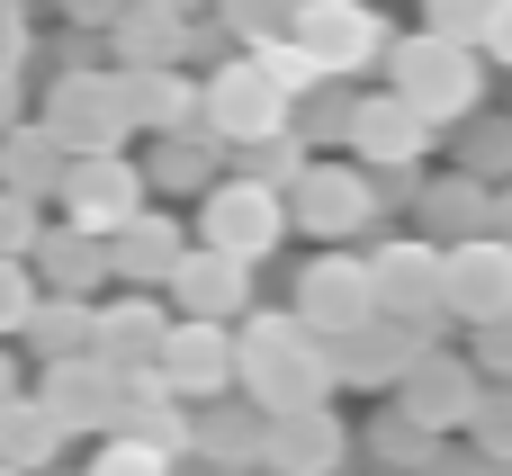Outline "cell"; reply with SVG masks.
<instances>
[{
    "label": "cell",
    "instance_id": "1",
    "mask_svg": "<svg viewBox=\"0 0 512 476\" xmlns=\"http://www.w3.org/2000/svg\"><path fill=\"white\" fill-rule=\"evenodd\" d=\"M234 396L252 405V414H315V405H333V351L288 315V306H252L243 324H234Z\"/></svg>",
    "mask_w": 512,
    "mask_h": 476
},
{
    "label": "cell",
    "instance_id": "2",
    "mask_svg": "<svg viewBox=\"0 0 512 476\" xmlns=\"http://www.w3.org/2000/svg\"><path fill=\"white\" fill-rule=\"evenodd\" d=\"M378 72H387V90L414 108V126H423V135H459L468 117H486V63H477L468 45H441V36H423V27H414V36H396V45H387V63H378Z\"/></svg>",
    "mask_w": 512,
    "mask_h": 476
},
{
    "label": "cell",
    "instance_id": "3",
    "mask_svg": "<svg viewBox=\"0 0 512 476\" xmlns=\"http://www.w3.org/2000/svg\"><path fill=\"white\" fill-rule=\"evenodd\" d=\"M198 135L225 153H252V144H270V135H288V99L261 81V63L252 54H216V72L198 81Z\"/></svg>",
    "mask_w": 512,
    "mask_h": 476
},
{
    "label": "cell",
    "instance_id": "4",
    "mask_svg": "<svg viewBox=\"0 0 512 476\" xmlns=\"http://www.w3.org/2000/svg\"><path fill=\"white\" fill-rule=\"evenodd\" d=\"M288 45L324 72V81H369L378 63H387V18L369 9V0H297V18H288Z\"/></svg>",
    "mask_w": 512,
    "mask_h": 476
},
{
    "label": "cell",
    "instance_id": "5",
    "mask_svg": "<svg viewBox=\"0 0 512 476\" xmlns=\"http://www.w3.org/2000/svg\"><path fill=\"white\" fill-rule=\"evenodd\" d=\"M198 243L225 252V261H243V270H261V261L288 243V198H270L261 180L225 171V180L198 198Z\"/></svg>",
    "mask_w": 512,
    "mask_h": 476
},
{
    "label": "cell",
    "instance_id": "6",
    "mask_svg": "<svg viewBox=\"0 0 512 476\" xmlns=\"http://www.w3.org/2000/svg\"><path fill=\"white\" fill-rule=\"evenodd\" d=\"M36 126L72 153V162H90V153H126V99H117V72H63L54 90H45V108H36Z\"/></svg>",
    "mask_w": 512,
    "mask_h": 476
},
{
    "label": "cell",
    "instance_id": "7",
    "mask_svg": "<svg viewBox=\"0 0 512 476\" xmlns=\"http://www.w3.org/2000/svg\"><path fill=\"white\" fill-rule=\"evenodd\" d=\"M369 306L387 315V324H405V333H423V342H441V252L423 243V234H387L378 252H369Z\"/></svg>",
    "mask_w": 512,
    "mask_h": 476
},
{
    "label": "cell",
    "instance_id": "8",
    "mask_svg": "<svg viewBox=\"0 0 512 476\" xmlns=\"http://www.w3.org/2000/svg\"><path fill=\"white\" fill-rule=\"evenodd\" d=\"M369 225H378V180L360 162H306V180L288 189V234H315L324 252H342Z\"/></svg>",
    "mask_w": 512,
    "mask_h": 476
},
{
    "label": "cell",
    "instance_id": "9",
    "mask_svg": "<svg viewBox=\"0 0 512 476\" xmlns=\"http://www.w3.org/2000/svg\"><path fill=\"white\" fill-rule=\"evenodd\" d=\"M477 405H486V378H477V360H468V351H450V342H423V360L396 378V414H405V423H423L432 441L468 432V423H477Z\"/></svg>",
    "mask_w": 512,
    "mask_h": 476
},
{
    "label": "cell",
    "instance_id": "10",
    "mask_svg": "<svg viewBox=\"0 0 512 476\" xmlns=\"http://www.w3.org/2000/svg\"><path fill=\"white\" fill-rule=\"evenodd\" d=\"M288 315L315 333V342H351L360 324H378L369 306V252H315L288 288Z\"/></svg>",
    "mask_w": 512,
    "mask_h": 476
},
{
    "label": "cell",
    "instance_id": "11",
    "mask_svg": "<svg viewBox=\"0 0 512 476\" xmlns=\"http://www.w3.org/2000/svg\"><path fill=\"white\" fill-rule=\"evenodd\" d=\"M144 198H153V189H144V162H126V153H90V162H72L63 189H54L63 225H72V234H99V243H108Z\"/></svg>",
    "mask_w": 512,
    "mask_h": 476
},
{
    "label": "cell",
    "instance_id": "12",
    "mask_svg": "<svg viewBox=\"0 0 512 476\" xmlns=\"http://www.w3.org/2000/svg\"><path fill=\"white\" fill-rule=\"evenodd\" d=\"M441 315L468 324V333H486V324H504V315H512V252L495 243V234L441 252Z\"/></svg>",
    "mask_w": 512,
    "mask_h": 476
},
{
    "label": "cell",
    "instance_id": "13",
    "mask_svg": "<svg viewBox=\"0 0 512 476\" xmlns=\"http://www.w3.org/2000/svg\"><path fill=\"white\" fill-rule=\"evenodd\" d=\"M72 441H108V423H117V396H126V378L108 369V360H54V369H36V387H27Z\"/></svg>",
    "mask_w": 512,
    "mask_h": 476
},
{
    "label": "cell",
    "instance_id": "14",
    "mask_svg": "<svg viewBox=\"0 0 512 476\" xmlns=\"http://www.w3.org/2000/svg\"><path fill=\"white\" fill-rule=\"evenodd\" d=\"M342 153L369 171V180H396V171H423V153H432V135L414 126V108L396 99V90H360V108H351V135H342Z\"/></svg>",
    "mask_w": 512,
    "mask_h": 476
},
{
    "label": "cell",
    "instance_id": "15",
    "mask_svg": "<svg viewBox=\"0 0 512 476\" xmlns=\"http://www.w3.org/2000/svg\"><path fill=\"white\" fill-rule=\"evenodd\" d=\"M153 378H162L180 405H216V396H234V324H180V315H171Z\"/></svg>",
    "mask_w": 512,
    "mask_h": 476
},
{
    "label": "cell",
    "instance_id": "16",
    "mask_svg": "<svg viewBox=\"0 0 512 476\" xmlns=\"http://www.w3.org/2000/svg\"><path fill=\"white\" fill-rule=\"evenodd\" d=\"M162 306L180 324H243L252 315V270L225 261V252H207V243H189L180 270H171V288H162Z\"/></svg>",
    "mask_w": 512,
    "mask_h": 476
},
{
    "label": "cell",
    "instance_id": "17",
    "mask_svg": "<svg viewBox=\"0 0 512 476\" xmlns=\"http://www.w3.org/2000/svg\"><path fill=\"white\" fill-rule=\"evenodd\" d=\"M189 252V225H171L162 207H135L117 234H108V288H135V297H162L171 270Z\"/></svg>",
    "mask_w": 512,
    "mask_h": 476
},
{
    "label": "cell",
    "instance_id": "18",
    "mask_svg": "<svg viewBox=\"0 0 512 476\" xmlns=\"http://www.w3.org/2000/svg\"><path fill=\"white\" fill-rule=\"evenodd\" d=\"M351 423L333 414V405H315V414H279L270 423V441H261V468L270 476H342L351 468Z\"/></svg>",
    "mask_w": 512,
    "mask_h": 476
},
{
    "label": "cell",
    "instance_id": "19",
    "mask_svg": "<svg viewBox=\"0 0 512 476\" xmlns=\"http://www.w3.org/2000/svg\"><path fill=\"white\" fill-rule=\"evenodd\" d=\"M162 333H171V306H153V297H135V288H117L108 306H90V360H108L117 378L153 369V360H162Z\"/></svg>",
    "mask_w": 512,
    "mask_h": 476
},
{
    "label": "cell",
    "instance_id": "20",
    "mask_svg": "<svg viewBox=\"0 0 512 476\" xmlns=\"http://www.w3.org/2000/svg\"><path fill=\"white\" fill-rule=\"evenodd\" d=\"M189 36H198V18H180V9H162V0H135L117 27H108V72H189Z\"/></svg>",
    "mask_w": 512,
    "mask_h": 476
},
{
    "label": "cell",
    "instance_id": "21",
    "mask_svg": "<svg viewBox=\"0 0 512 476\" xmlns=\"http://www.w3.org/2000/svg\"><path fill=\"white\" fill-rule=\"evenodd\" d=\"M486 216H495V189H477L468 171H423L414 180V234L432 243V252H450V243H477L486 234Z\"/></svg>",
    "mask_w": 512,
    "mask_h": 476
},
{
    "label": "cell",
    "instance_id": "22",
    "mask_svg": "<svg viewBox=\"0 0 512 476\" xmlns=\"http://www.w3.org/2000/svg\"><path fill=\"white\" fill-rule=\"evenodd\" d=\"M324 351H333V387H360V396L387 387V396H396V378L423 360V333H405V324L378 315V324H360L351 342H324Z\"/></svg>",
    "mask_w": 512,
    "mask_h": 476
},
{
    "label": "cell",
    "instance_id": "23",
    "mask_svg": "<svg viewBox=\"0 0 512 476\" xmlns=\"http://www.w3.org/2000/svg\"><path fill=\"white\" fill-rule=\"evenodd\" d=\"M117 99H126V126L153 144L198 135V81L189 72H117Z\"/></svg>",
    "mask_w": 512,
    "mask_h": 476
},
{
    "label": "cell",
    "instance_id": "24",
    "mask_svg": "<svg viewBox=\"0 0 512 476\" xmlns=\"http://www.w3.org/2000/svg\"><path fill=\"white\" fill-rule=\"evenodd\" d=\"M261 441H270V414H252L243 396H216V405H189V459H216V468H261Z\"/></svg>",
    "mask_w": 512,
    "mask_h": 476
},
{
    "label": "cell",
    "instance_id": "25",
    "mask_svg": "<svg viewBox=\"0 0 512 476\" xmlns=\"http://www.w3.org/2000/svg\"><path fill=\"white\" fill-rule=\"evenodd\" d=\"M27 270H36L45 297H99L108 288V243L99 234H72V225H45L36 252H27Z\"/></svg>",
    "mask_w": 512,
    "mask_h": 476
},
{
    "label": "cell",
    "instance_id": "26",
    "mask_svg": "<svg viewBox=\"0 0 512 476\" xmlns=\"http://www.w3.org/2000/svg\"><path fill=\"white\" fill-rule=\"evenodd\" d=\"M63 171H72V153H63V144H54L36 117H18V126L0 135V189H9V198H27V207H54Z\"/></svg>",
    "mask_w": 512,
    "mask_h": 476
},
{
    "label": "cell",
    "instance_id": "27",
    "mask_svg": "<svg viewBox=\"0 0 512 476\" xmlns=\"http://www.w3.org/2000/svg\"><path fill=\"white\" fill-rule=\"evenodd\" d=\"M63 450H72V432L36 405V396H18V405H0V468L18 476H54L63 468Z\"/></svg>",
    "mask_w": 512,
    "mask_h": 476
},
{
    "label": "cell",
    "instance_id": "28",
    "mask_svg": "<svg viewBox=\"0 0 512 476\" xmlns=\"http://www.w3.org/2000/svg\"><path fill=\"white\" fill-rule=\"evenodd\" d=\"M90 306H99V297H36V315H27L18 351H27L36 369H54V360H81V351H90Z\"/></svg>",
    "mask_w": 512,
    "mask_h": 476
},
{
    "label": "cell",
    "instance_id": "29",
    "mask_svg": "<svg viewBox=\"0 0 512 476\" xmlns=\"http://www.w3.org/2000/svg\"><path fill=\"white\" fill-rule=\"evenodd\" d=\"M351 108H360V90H351V81H315V90H306V99L288 108V135H297V144H306V153L324 162V153H333V144L351 135Z\"/></svg>",
    "mask_w": 512,
    "mask_h": 476
},
{
    "label": "cell",
    "instance_id": "30",
    "mask_svg": "<svg viewBox=\"0 0 512 476\" xmlns=\"http://www.w3.org/2000/svg\"><path fill=\"white\" fill-rule=\"evenodd\" d=\"M225 171H216V144L207 135H171V144H153V162H144V189H171V198H207Z\"/></svg>",
    "mask_w": 512,
    "mask_h": 476
},
{
    "label": "cell",
    "instance_id": "31",
    "mask_svg": "<svg viewBox=\"0 0 512 476\" xmlns=\"http://www.w3.org/2000/svg\"><path fill=\"white\" fill-rule=\"evenodd\" d=\"M450 171H468L477 189H504L512 180V117H468L450 135Z\"/></svg>",
    "mask_w": 512,
    "mask_h": 476
},
{
    "label": "cell",
    "instance_id": "32",
    "mask_svg": "<svg viewBox=\"0 0 512 476\" xmlns=\"http://www.w3.org/2000/svg\"><path fill=\"white\" fill-rule=\"evenodd\" d=\"M207 9H216V36H234V54L288 36V18H297V0H207Z\"/></svg>",
    "mask_w": 512,
    "mask_h": 476
},
{
    "label": "cell",
    "instance_id": "33",
    "mask_svg": "<svg viewBox=\"0 0 512 476\" xmlns=\"http://www.w3.org/2000/svg\"><path fill=\"white\" fill-rule=\"evenodd\" d=\"M432 450H441V441H432L423 423H405L396 405H387V414H369V459H378V468H396V476H423V459H432Z\"/></svg>",
    "mask_w": 512,
    "mask_h": 476
},
{
    "label": "cell",
    "instance_id": "34",
    "mask_svg": "<svg viewBox=\"0 0 512 476\" xmlns=\"http://www.w3.org/2000/svg\"><path fill=\"white\" fill-rule=\"evenodd\" d=\"M306 162H315V153H306L297 135H270V144H252V162H243V180H261L270 198H288V189L306 180Z\"/></svg>",
    "mask_w": 512,
    "mask_h": 476
},
{
    "label": "cell",
    "instance_id": "35",
    "mask_svg": "<svg viewBox=\"0 0 512 476\" xmlns=\"http://www.w3.org/2000/svg\"><path fill=\"white\" fill-rule=\"evenodd\" d=\"M468 450H477L486 468H512V387H486V405H477V423H468Z\"/></svg>",
    "mask_w": 512,
    "mask_h": 476
},
{
    "label": "cell",
    "instance_id": "36",
    "mask_svg": "<svg viewBox=\"0 0 512 476\" xmlns=\"http://www.w3.org/2000/svg\"><path fill=\"white\" fill-rule=\"evenodd\" d=\"M486 9H495V0H423V36H441V45H468V54H477Z\"/></svg>",
    "mask_w": 512,
    "mask_h": 476
},
{
    "label": "cell",
    "instance_id": "37",
    "mask_svg": "<svg viewBox=\"0 0 512 476\" xmlns=\"http://www.w3.org/2000/svg\"><path fill=\"white\" fill-rule=\"evenodd\" d=\"M36 297H45L36 270H27V261H0V342H9V351H18V333H27V315H36Z\"/></svg>",
    "mask_w": 512,
    "mask_h": 476
},
{
    "label": "cell",
    "instance_id": "38",
    "mask_svg": "<svg viewBox=\"0 0 512 476\" xmlns=\"http://www.w3.org/2000/svg\"><path fill=\"white\" fill-rule=\"evenodd\" d=\"M81 476H171V459H162V450H144V441H117V432H108V441L81 459Z\"/></svg>",
    "mask_w": 512,
    "mask_h": 476
},
{
    "label": "cell",
    "instance_id": "39",
    "mask_svg": "<svg viewBox=\"0 0 512 476\" xmlns=\"http://www.w3.org/2000/svg\"><path fill=\"white\" fill-rule=\"evenodd\" d=\"M36 234H45V207H27V198H9V189H0V261H27V252H36Z\"/></svg>",
    "mask_w": 512,
    "mask_h": 476
},
{
    "label": "cell",
    "instance_id": "40",
    "mask_svg": "<svg viewBox=\"0 0 512 476\" xmlns=\"http://www.w3.org/2000/svg\"><path fill=\"white\" fill-rule=\"evenodd\" d=\"M468 360H477L486 387H512V315H504V324H486V333L468 342Z\"/></svg>",
    "mask_w": 512,
    "mask_h": 476
},
{
    "label": "cell",
    "instance_id": "41",
    "mask_svg": "<svg viewBox=\"0 0 512 476\" xmlns=\"http://www.w3.org/2000/svg\"><path fill=\"white\" fill-rule=\"evenodd\" d=\"M477 63H504V72H512V0H495V9H486V36H477Z\"/></svg>",
    "mask_w": 512,
    "mask_h": 476
},
{
    "label": "cell",
    "instance_id": "42",
    "mask_svg": "<svg viewBox=\"0 0 512 476\" xmlns=\"http://www.w3.org/2000/svg\"><path fill=\"white\" fill-rule=\"evenodd\" d=\"M423 476H495V468H486L477 450H432V459H423Z\"/></svg>",
    "mask_w": 512,
    "mask_h": 476
},
{
    "label": "cell",
    "instance_id": "43",
    "mask_svg": "<svg viewBox=\"0 0 512 476\" xmlns=\"http://www.w3.org/2000/svg\"><path fill=\"white\" fill-rule=\"evenodd\" d=\"M63 9H72V27H117L135 0H63Z\"/></svg>",
    "mask_w": 512,
    "mask_h": 476
},
{
    "label": "cell",
    "instance_id": "44",
    "mask_svg": "<svg viewBox=\"0 0 512 476\" xmlns=\"http://www.w3.org/2000/svg\"><path fill=\"white\" fill-rule=\"evenodd\" d=\"M18 396H27V369H18V351L0 342V405H18Z\"/></svg>",
    "mask_w": 512,
    "mask_h": 476
},
{
    "label": "cell",
    "instance_id": "45",
    "mask_svg": "<svg viewBox=\"0 0 512 476\" xmlns=\"http://www.w3.org/2000/svg\"><path fill=\"white\" fill-rule=\"evenodd\" d=\"M486 234H495V243H504V252H512V180H504V189H495V216H486Z\"/></svg>",
    "mask_w": 512,
    "mask_h": 476
},
{
    "label": "cell",
    "instance_id": "46",
    "mask_svg": "<svg viewBox=\"0 0 512 476\" xmlns=\"http://www.w3.org/2000/svg\"><path fill=\"white\" fill-rule=\"evenodd\" d=\"M18 117H27V108H18V81H9V72H0V135H9V126H18Z\"/></svg>",
    "mask_w": 512,
    "mask_h": 476
},
{
    "label": "cell",
    "instance_id": "47",
    "mask_svg": "<svg viewBox=\"0 0 512 476\" xmlns=\"http://www.w3.org/2000/svg\"><path fill=\"white\" fill-rule=\"evenodd\" d=\"M171 476H234V468H216V459H189V468H171Z\"/></svg>",
    "mask_w": 512,
    "mask_h": 476
},
{
    "label": "cell",
    "instance_id": "48",
    "mask_svg": "<svg viewBox=\"0 0 512 476\" xmlns=\"http://www.w3.org/2000/svg\"><path fill=\"white\" fill-rule=\"evenodd\" d=\"M162 9H180V18H198V9H207V0H162Z\"/></svg>",
    "mask_w": 512,
    "mask_h": 476
},
{
    "label": "cell",
    "instance_id": "49",
    "mask_svg": "<svg viewBox=\"0 0 512 476\" xmlns=\"http://www.w3.org/2000/svg\"><path fill=\"white\" fill-rule=\"evenodd\" d=\"M54 476H81V468H54Z\"/></svg>",
    "mask_w": 512,
    "mask_h": 476
},
{
    "label": "cell",
    "instance_id": "50",
    "mask_svg": "<svg viewBox=\"0 0 512 476\" xmlns=\"http://www.w3.org/2000/svg\"><path fill=\"white\" fill-rule=\"evenodd\" d=\"M0 476H18V468H0Z\"/></svg>",
    "mask_w": 512,
    "mask_h": 476
}]
</instances>
